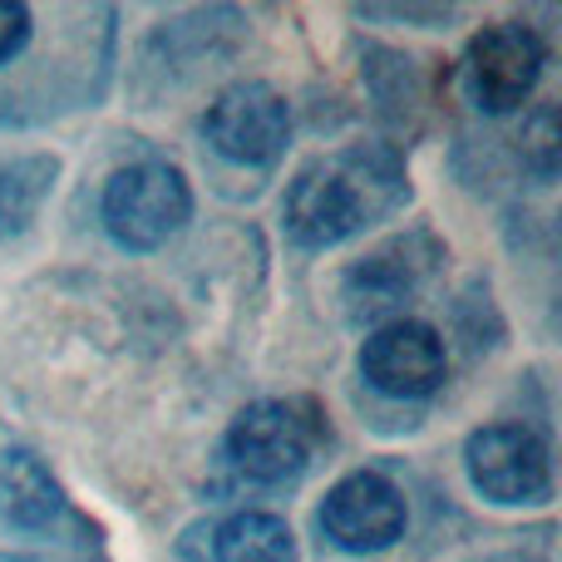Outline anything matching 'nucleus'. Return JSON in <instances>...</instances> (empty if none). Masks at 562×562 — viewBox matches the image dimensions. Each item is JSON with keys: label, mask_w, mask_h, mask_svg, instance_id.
<instances>
[{"label": "nucleus", "mask_w": 562, "mask_h": 562, "mask_svg": "<svg viewBox=\"0 0 562 562\" xmlns=\"http://www.w3.org/2000/svg\"><path fill=\"white\" fill-rule=\"evenodd\" d=\"M59 508H65V494L45 459L30 449H0V524L40 533L59 518Z\"/></svg>", "instance_id": "9d476101"}, {"label": "nucleus", "mask_w": 562, "mask_h": 562, "mask_svg": "<svg viewBox=\"0 0 562 562\" xmlns=\"http://www.w3.org/2000/svg\"><path fill=\"white\" fill-rule=\"evenodd\" d=\"M360 20H429V25H445V20H454V10L445 5H360L356 10Z\"/></svg>", "instance_id": "2eb2a0df"}, {"label": "nucleus", "mask_w": 562, "mask_h": 562, "mask_svg": "<svg viewBox=\"0 0 562 562\" xmlns=\"http://www.w3.org/2000/svg\"><path fill=\"white\" fill-rule=\"evenodd\" d=\"M464 474L479 498L498 508H533L553 494V459L528 425H484L464 445Z\"/></svg>", "instance_id": "7ed1b4c3"}, {"label": "nucleus", "mask_w": 562, "mask_h": 562, "mask_svg": "<svg viewBox=\"0 0 562 562\" xmlns=\"http://www.w3.org/2000/svg\"><path fill=\"white\" fill-rule=\"evenodd\" d=\"M439 262V243L429 233H409V237H395L385 243L380 252L360 257L346 277H340V296H346L350 316L356 321H375L385 311H395L400 301H409L425 277L435 272Z\"/></svg>", "instance_id": "1a4fd4ad"}, {"label": "nucleus", "mask_w": 562, "mask_h": 562, "mask_svg": "<svg viewBox=\"0 0 562 562\" xmlns=\"http://www.w3.org/2000/svg\"><path fill=\"white\" fill-rule=\"evenodd\" d=\"M30 35H35L30 10L20 5V0H0V65H10V59L25 55Z\"/></svg>", "instance_id": "4468645a"}, {"label": "nucleus", "mask_w": 562, "mask_h": 562, "mask_svg": "<svg viewBox=\"0 0 562 562\" xmlns=\"http://www.w3.org/2000/svg\"><path fill=\"white\" fill-rule=\"evenodd\" d=\"M405 198L409 173L395 144H350L291 178L281 198V233L301 252H330L366 227L385 223Z\"/></svg>", "instance_id": "f257e3e1"}, {"label": "nucleus", "mask_w": 562, "mask_h": 562, "mask_svg": "<svg viewBox=\"0 0 562 562\" xmlns=\"http://www.w3.org/2000/svg\"><path fill=\"white\" fill-rule=\"evenodd\" d=\"M99 217H104V233L124 252H158L193 217V188L173 164L144 158V164L119 168L104 183Z\"/></svg>", "instance_id": "f03ea898"}, {"label": "nucleus", "mask_w": 562, "mask_h": 562, "mask_svg": "<svg viewBox=\"0 0 562 562\" xmlns=\"http://www.w3.org/2000/svg\"><path fill=\"white\" fill-rule=\"evenodd\" d=\"M213 562H296V533L286 518L247 508L213 533Z\"/></svg>", "instance_id": "f8f14e48"}, {"label": "nucleus", "mask_w": 562, "mask_h": 562, "mask_svg": "<svg viewBox=\"0 0 562 562\" xmlns=\"http://www.w3.org/2000/svg\"><path fill=\"white\" fill-rule=\"evenodd\" d=\"M316 524L330 548H340L350 558H366V553H385V548H395L405 538L409 508H405V494L385 474L356 469V474L336 479L326 488Z\"/></svg>", "instance_id": "39448f33"}, {"label": "nucleus", "mask_w": 562, "mask_h": 562, "mask_svg": "<svg viewBox=\"0 0 562 562\" xmlns=\"http://www.w3.org/2000/svg\"><path fill=\"white\" fill-rule=\"evenodd\" d=\"M316 425L291 400H257L227 425V459L252 484H286L311 464Z\"/></svg>", "instance_id": "0eeeda50"}, {"label": "nucleus", "mask_w": 562, "mask_h": 562, "mask_svg": "<svg viewBox=\"0 0 562 562\" xmlns=\"http://www.w3.org/2000/svg\"><path fill=\"white\" fill-rule=\"evenodd\" d=\"M548 49L528 25H484L464 49V94L484 114H514L543 79Z\"/></svg>", "instance_id": "423d86ee"}, {"label": "nucleus", "mask_w": 562, "mask_h": 562, "mask_svg": "<svg viewBox=\"0 0 562 562\" xmlns=\"http://www.w3.org/2000/svg\"><path fill=\"white\" fill-rule=\"evenodd\" d=\"M449 375V350L429 321L400 316L360 340V380L385 400H429Z\"/></svg>", "instance_id": "6e6552de"}, {"label": "nucleus", "mask_w": 562, "mask_h": 562, "mask_svg": "<svg viewBox=\"0 0 562 562\" xmlns=\"http://www.w3.org/2000/svg\"><path fill=\"white\" fill-rule=\"evenodd\" d=\"M518 154H524V168L538 178V183H553L558 164H562V134H558V109L538 104L533 114L524 119V138H518Z\"/></svg>", "instance_id": "ddd939ff"}, {"label": "nucleus", "mask_w": 562, "mask_h": 562, "mask_svg": "<svg viewBox=\"0 0 562 562\" xmlns=\"http://www.w3.org/2000/svg\"><path fill=\"white\" fill-rule=\"evenodd\" d=\"M59 178L55 154H15L0 158V243L20 237L40 217V207L49 203Z\"/></svg>", "instance_id": "9b49d317"}, {"label": "nucleus", "mask_w": 562, "mask_h": 562, "mask_svg": "<svg viewBox=\"0 0 562 562\" xmlns=\"http://www.w3.org/2000/svg\"><path fill=\"white\" fill-rule=\"evenodd\" d=\"M203 138L223 164L272 168L291 144V104L267 79H243L207 104Z\"/></svg>", "instance_id": "20e7f679"}]
</instances>
